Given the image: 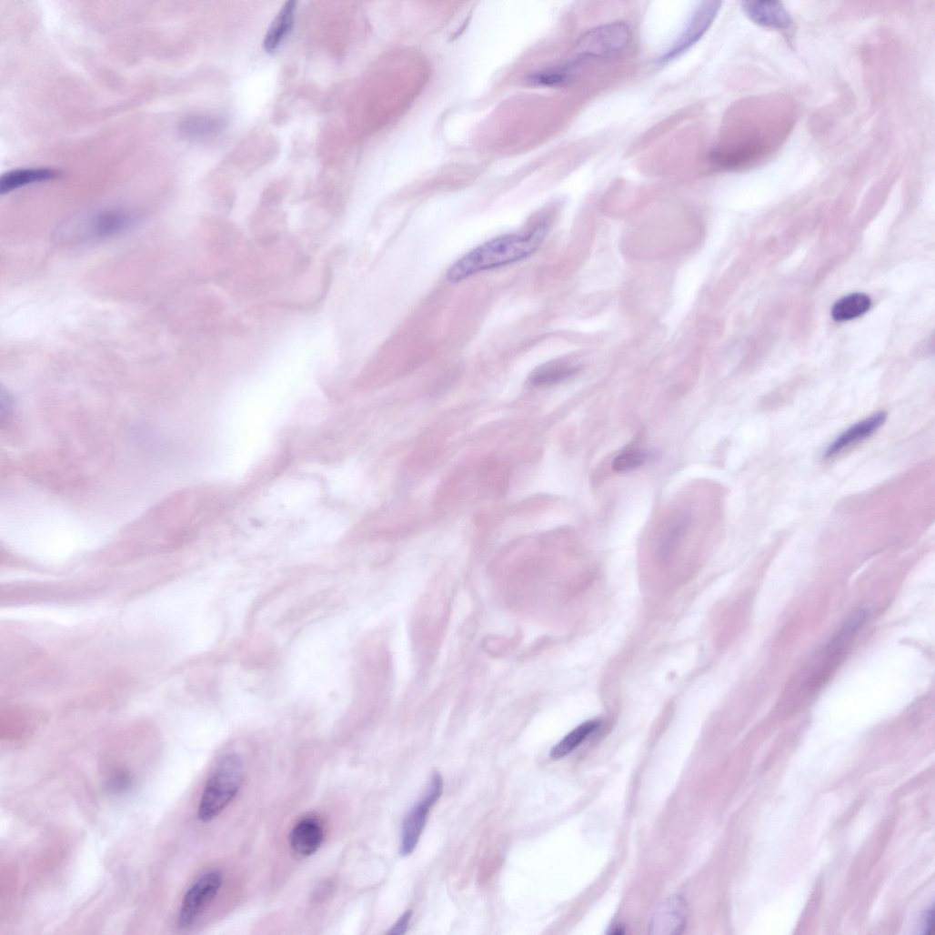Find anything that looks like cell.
<instances>
[{"label":"cell","instance_id":"cell-13","mask_svg":"<svg viewBox=\"0 0 935 935\" xmlns=\"http://www.w3.org/2000/svg\"><path fill=\"white\" fill-rule=\"evenodd\" d=\"M691 518L688 512H679L671 517L661 528L657 539V556L661 561H668L686 535Z\"/></svg>","mask_w":935,"mask_h":935},{"label":"cell","instance_id":"cell-4","mask_svg":"<svg viewBox=\"0 0 935 935\" xmlns=\"http://www.w3.org/2000/svg\"><path fill=\"white\" fill-rule=\"evenodd\" d=\"M630 40L629 27L616 22L587 32L577 43L575 51L583 59H612L628 49Z\"/></svg>","mask_w":935,"mask_h":935},{"label":"cell","instance_id":"cell-9","mask_svg":"<svg viewBox=\"0 0 935 935\" xmlns=\"http://www.w3.org/2000/svg\"><path fill=\"white\" fill-rule=\"evenodd\" d=\"M324 839L325 831L321 820L316 817H307L298 821L292 829L290 845L297 855L309 857L321 848Z\"/></svg>","mask_w":935,"mask_h":935},{"label":"cell","instance_id":"cell-15","mask_svg":"<svg viewBox=\"0 0 935 935\" xmlns=\"http://www.w3.org/2000/svg\"><path fill=\"white\" fill-rule=\"evenodd\" d=\"M297 4L287 2L271 25L264 40L266 53H274L293 29Z\"/></svg>","mask_w":935,"mask_h":935},{"label":"cell","instance_id":"cell-1","mask_svg":"<svg viewBox=\"0 0 935 935\" xmlns=\"http://www.w3.org/2000/svg\"><path fill=\"white\" fill-rule=\"evenodd\" d=\"M755 108L739 136L710 153L716 167L737 170L750 166L771 155L788 137L795 123L789 102L764 98L755 102Z\"/></svg>","mask_w":935,"mask_h":935},{"label":"cell","instance_id":"cell-7","mask_svg":"<svg viewBox=\"0 0 935 935\" xmlns=\"http://www.w3.org/2000/svg\"><path fill=\"white\" fill-rule=\"evenodd\" d=\"M443 780L438 773L433 775L429 789L425 799L413 808L406 817L401 836L400 854L410 855L416 849L425 828L431 807L442 794Z\"/></svg>","mask_w":935,"mask_h":935},{"label":"cell","instance_id":"cell-3","mask_svg":"<svg viewBox=\"0 0 935 935\" xmlns=\"http://www.w3.org/2000/svg\"><path fill=\"white\" fill-rule=\"evenodd\" d=\"M245 781V766L237 755L223 757L207 779L197 809L200 821L217 818L237 797Z\"/></svg>","mask_w":935,"mask_h":935},{"label":"cell","instance_id":"cell-20","mask_svg":"<svg viewBox=\"0 0 935 935\" xmlns=\"http://www.w3.org/2000/svg\"><path fill=\"white\" fill-rule=\"evenodd\" d=\"M576 73L575 65L555 66L532 75L529 82L543 86L561 87L571 84L575 80Z\"/></svg>","mask_w":935,"mask_h":935},{"label":"cell","instance_id":"cell-6","mask_svg":"<svg viewBox=\"0 0 935 935\" xmlns=\"http://www.w3.org/2000/svg\"><path fill=\"white\" fill-rule=\"evenodd\" d=\"M721 5L722 4L719 2L701 3L690 15L672 45L660 56L659 62L668 63L674 60L703 38L717 19Z\"/></svg>","mask_w":935,"mask_h":935},{"label":"cell","instance_id":"cell-16","mask_svg":"<svg viewBox=\"0 0 935 935\" xmlns=\"http://www.w3.org/2000/svg\"><path fill=\"white\" fill-rule=\"evenodd\" d=\"M131 216L121 210H106L99 213L91 222L90 231L97 238L112 237L127 228Z\"/></svg>","mask_w":935,"mask_h":935},{"label":"cell","instance_id":"cell-14","mask_svg":"<svg viewBox=\"0 0 935 935\" xmlns=\"http://www.w3.org/2000/svg\"><path fill=\"white\" fill-rule=\"evenodd\" d=\"M60 173L49 167L18 168L5 174L0 178V193L9 194L29 185L54 180Z\"/></svg>","mask_w":935,"mask_h":935},{"label":"cell","instance_id":"cell-23","mask_svg":"<svg viewBox=\"0 0 935 935\" xmlns=\"http://www.w3.org/2000/svg\"><path fill=\"white\" fill-rule=\"evenodd\" d=\"M412 917V910H407L388 931L389 934H404Z\"/></svg>","mask_w":935,"mask_h":935},{"label":"cell","instance_id":"cell-10","mask_svg":"<svg viewBox=\"0 0 935 935\" xmlns=\"http://www.w3.org/2000/svg\"><path fill=\"white\" fill-rule=\"evenodd\" d=\"M742 9L755 24L774 30H789L792 19L789 12L779 2H746Z\"/></svg>","mask_w":935,"mask_h":935},{"label":"cell","instance_id":"cell-5","mask_svg":"<svg viewBox=\"0 0 935 935\" xmlns=\"http://www.w3.org/2000/svg\"><path fill=\"white\" fill-rule=\"evenodd\" d=\"M223 884L217 870L201 875L186 890L177 917L180 929L191 927L216 898Z\"/></svg>","mask_w":935,"mask_h":935},{"label":"cell","instance_id":"cell-11","mask_svg":"<svg viewBox=\"0 0 935 935\" xmlns=\"http://www.w3.org/2000/svg\"><path fill=\"white\" fill-rule=\"evenodd\" d=\"M886 419L887 413L880 411L854 424L829 446L824 452V457H831L851 445L871 436L885 423Z\"/></svg>","mask_w":935,"mask_h":935},{"label":"cell","instance_id":"cell-2","mask_svg":"<svg viewBox=\"0 0 935 935\" xmlns=\"http://www.w3.org/2000/svg\"><path fill=\"white\" fill-rule=\"evenodd\" d=\"M548 233L547 224H539L523 234H509L493 239L457 261L447 271V280L458 284L488 271L506 267L534 256Z\"/></svg>","mask_w":935,"mask_h":935},{"label":"cell","instance_id":"cell-18","mask_svg":"<svg viewBox=\"0 0 935 935\" xmlns=\"http://www.w3.org/2000/svg\"><path fill=\"white\" fill-rule=\"evenodd\" d=\"M870 306L871 301L868 296L853 294L836 303L832 308V317L836 321L852 320L867 313Z\"/></svg>","mask_w":935,"mask_h":935},{"label":"cell","instance_id":"cell-17","mask_svg":"<svg viewBox=\"0 0 935 935\" xmlns=\"http://www.w3.org/2000/svg\"><path fill=\"white\" fill-rule=\"evenodd\" d=\"M580 368L566 363L551 362L537 368L528 382L535 387L551 386L576 376Z\"/></svg>","mask_w":935,"mask_h":935},{"label":"cell","instance_id":"cell-19","mask_svg":"<svg viewBox=\"0 0 935 935\" xmlns=\"http://www.w3.org/2000/svg\"><path fill=\"white\" fill-rule=\"evenodd\" d=\"M600 727L599 721H589L578 727L561 740L551 751V758L555 760L565 758L578 748L591 734Z\"/></svg>","mask_w":935,"mask_h":935},{"label":"cell","instance_id":"cell-12","mask_svg":"<svg viewBox=\"0 0 935 935\" xmlns=\"http://www.w3.org/2000/svg\"><path fill=\"white\" fill-rule=\"evenodd\" d=\"M225 126L223 119L205 115L192 114L185 116L178 124V134L187 141H204L216 136Z\"/></svg>","mask_w":935,"mask_h":935},{"label":"cell","instance_id":"cell-8","mask_svg":"<svg viewBox=\"0 0 935 935\" xmlns=\"http://www.w3.org/2000/svg\"><path fill=\"white\" fill-rule=\"evenodd\" d=\"M687 919V905L679 896L664 901L654 912L649 926L655 935H673L682 931Z\"/></svg>","mask_w":935,"mask_h":935},{"label":"cell","instance_id":"cell-22","mask_svg":"<svg viewBox=\"0 0 935 935\" xmlns=\"http://www.w3.org/2000/svg\"><path fill=\"white\" fill-rule=\"evenodd\" d=\"M131 786V778L128 773L124 770L116 771L109 782V789L116 792L121 793L128 789Z\"/></svg>","mask_w":935,"mask_h":935},{"label":"cell","instance_id":"cell-21","mask_svg":"<svg viewBox=\"0 0 935 935\" xmlns=\"http://www.w3.org/2000/svg\"><path fill=\"white\" fill-rule=\"evenodd\" d=\"M647 456L638 449H629L619 454L613 461V470L627 473L637 469L646 461Z\"/></svg>","mask_w":935,"mask_h":935}]
</instances>
